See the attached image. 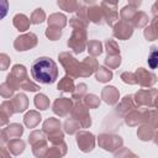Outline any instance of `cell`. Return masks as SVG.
I'll use <instances>...</instances> for the list:
<instances>
[{"label":"cell","mask_w":158,"mask_h":158,"mask_svg":"<svg viewBox=\"0 0 158 158\" xmlns=\"http://www.w3.org/2000/svg\"><path fill=\"white\" fill-rule=\"evenodd\" d=\"M31 75L40 84H52L58 78V67L49 57H41L31 65Z\"/></svg>","instance_id":"6da1fadb"},{"label":"cell","mask_w":158,"mask_h":158,"mask_svg":"<svg viewBox=\"0 0 158 158\" xmlns=\"http://www.w3.org/2000/svg\"><path fill=\"white\" fill-rule=\"evenodd\" d=\"M6 83H9L14 90L17 89H23L28 91L40 90V86L28 79L27 70L22 64H16L12 67L10 74L6 77Z\"/></svg>","instance_id":"7a4b0ae2"},{"label":"cell","mask_w":158,"mask_h":158,"mask_svg":"<svg viewBox=\"0 0 158 158\" xmlns=\"http://www.w3.org/2000/svg\"><path fill=\"white\" fill-rule=\"evenodd\" d=\"M88 36H86V30L84 28H73L72 36L68 40V47L73 49L75 54L81 53L86 44H88Z\"/></svg>","instance_id":"3957f363"},{"label":"cell","mask_w":158,"mask_h":158,"mask_svg":"<svg viewBox=\"0 0 158 158\" xmlns=\"http://www.w3.org/2000/svg\"><path fill=\"white\" fill-rule=\"evenodd\" d=\"M60 64L63 65L65 73L70 78H79L80 73V62L77 60L69 52H62L58 56Z\"/></svg>","instance_id":"277c9868"},{"label":"cell","mask_w":158,"mask_h":158,"mask_svg":"<svg viewBox=\"0 0 158 158\" xmlns=\"http://www.w3.org/2000/svg\"><path fill=\"white\" fill-rule=\"evenodd\" d=\"M98 142H99V146L102 149L109 151V152H116L123 144V139L120 136L112 135V133H101V135H99Z\"/></svg>","instance_id":"5b68a950"},{"label":"cell","mask_w":158,"mask_h":158,"mask_svg":"<svg viewBox=\"0 0 158 158\" xmlns=\"http://www.w3.org/2000/svg\"><path fill=\"white\" fill-rule=\"evenodd\" d=\"M72 116L73 118H75L81 128H88L91 125V118L89 115V110L88 107L83 104V101H77L75 104H73L72 107Z\"/></svg>","instance_id":"8992f818"},{"label":"cell","mask_w":158,"mask_h":158,"mask_svg":"<svg viewBox=\"0 0 158 158\" xmlns=\"http://www.w3.org/2000/svg\"><path fill=\"white\" fill-rule=\"evenodd\" d=\"M100 7L104 14V20L109 26H114L118 21V11H117V2L110 1H101Z\"/></svg>","instance_id":"52a82bcc"},{"label":"cell","mask_w":158,"mask_h":158,"mask_svg":"<svg viewBox=\"0 0 158 158\" xmlns=\"http://www.w3.org/2000/svg\"><path fill=\"white\" fill-rule=\"evenodd\" d=\"M37 42H38V38L35 33L32 32H28V33H23V35H20L15 42H14V47L16 51H27V49H31L33 47L37 46Z\"/></svg>","instance_id":"ba28073f"},{"label":"cell","mask_w":158,"mask_h":158,"mask_svg":"<svg viewBox=\"0 0 158 158\" xmlns=\"http://www.w3.org/2000/svg\"><path fill=\"white\" fill-rule=\"evenodd\" d=\"M156 94L157 90L156 89H151V90H139L135 94V104L137 106H149V107H154L156 105Z\"/></svg>","instance_id":"9c48e42d"},{"label":"cell","mask_w":158,"mask_h":158,"mask_svg":"<svg viewBox=\"0 0 158 158\" xmlns=\"http://www.w3.org/2000/svg\"><path fill=\"white\" fill-rule=\"evenodd\" d=\"M77 143L81 152L88 153L95 147V137L89 131H79L77 132Z\"/></svg>","instance_id":"30bf717a"},{"label":"cell","mask_w":158,"mask_h":158,"mask_svg":"<svg viewBox=\"0 0 158 158\" xmlns=\"http://www.w3.org/2000/svg\"><path fill=\"white\" fill-rule=\"evenodd\" d=\"M112 33L116 38L118 40H128L132 33H133V27L131 26V23L125 22L122 20H118L114 26H112Z\"/></svg>","instance_id":"8fae6325"},{"label":"cell","mask_w":158,"mask_h":158,"mask_svg":"<svg viewBox=\"0 0 158 158\" xmlns=\"http://www.w3.org/2000/svg\"><path fill=\"white\" fill-rule=\"evenodd\" d=\"M72 107H73V101L72 99H68V98H58L54 100L52 105L53 112L60 117L67 116L72 111Z\"/></svg>","instance_id":"7c38bea8"},{"label":"cell","mask_w":158,"mask_h":158,"mask_svg":"<svg viewBox=\"0 0 158 158\" xmlns=\"http://www.w3.org/2000/svg\"><path fill=\"white\" fill-rule=\"evenodd\" d=\"M86 20L91 21L96 25H101L104 22V14L99 4L95 1H89L86 7Z\"/></svg>","instance_id":"4fadbf2b"},{"label":"cell","mask_w":158,"mask_h":158,"mask_svg":"<svg viewBox=\"0 0 158 158\" xmlns=\"http://www.w3.org/2000/svg\"><path fill=\"white\" fill-rule=\"evenodd\" d=\"M135 78L136 83H138L141 86H151L157 81V77L144 68H138L135 73Z\"/></svg>","instance_id":"5bb4252c"},{"label":"cell","mask_w":158,"mask_h":158,"mask_svg":"<svg viewBox=\"0 0 158 158\" xmlns=\"http://www.w3.org/2000/svg\"><path fill=\"white\" fill-rule=\"evenodd\" d=\"M98 68H99L98 60L94 57H86V58H84L80 62V73H79V77L88 78L94 72H96Z\"/></svg>","instance_id":"9a60e30c"},{"label":"cell","mask_w":158,"mask_h":158,"mask_svg":"<svg viewBox=\"0 0 158 158\" xmlns=\"http://www.w3.org/2000/svg\"><path fill=\"white\" fill-rule=\"evenodd\" d=\"M135 107H136V104L133 101V96L132 95H126L120 101V104L116 106V110L115 111H116V114H118L121 116H126L130 111L135 110Z\"/></svg>","instance_id":"2e32d148"},{"label":"cell","mask_w":158,"mask_h":158,"mask_svg":"<svg viewBox=\"0 0 158 158\" xmlns=\"http://www.w3.org/2000/svg\"><path fill=\"white\" fill-rule=\"evenodd\" d=\"M101 99L109 105H115L120 99L118 90L115 86H105L101 90Z\"/></svg>","instance_id":"e0dca14e"},{"label":"cell","mask_w":158,"mask_h":158,"mask_svg":"<svg viewBox=\"0 0 158 158\" xmlns=\"http://www.w3.org/2000/svg\"><path fill=\"white\" fill-rule=\"evenodd\" d=\"M11 104H12L15 112H23L28 107V99L25 94L20 93L14 96V99L11 100Z\"/></svg>","instance_id":"ac0fdd59"},{"label":"cell","mask_w":158,"mask_h":158,"mask_svg":"<svg viewBox=\"0 0 158 158\" xmlns=\"http://www.w3.org/2000/svg\"><path fill=\"white\" fill-rule=\"evenodd\" d=\"M12 23L14 26L20 31V32H25L30 28V19L23 15V14H16L12 19Z\"/></svg>","instance_id":"d6986e66"},{"label":"cell","mask_w":158,"mask_h":158,"mask_svg":"<svg viewBox=\"0 0 158 158\" xmlns=\"http://www.w3.org/2000/svg\"><path fill=\"white\" fill-rule=\"evenodd\" d=\"M67 153V144L64 142L59 144H53L51 148H48L46 158H62Z\"/></svg>","instance_id":"ffe728a7"},{"label":"cell","mask_w":158,"mask_h":158,"mask_svg":"<svg viewBox=\"0 0 158 158\" xmlns=\"http://www.w3.org/2000/svg\"><path fill=\"white\" fill-rule=\"evenodd\" d=\"M47 22H48V26H51V27H57V28H60V30H62V28L65 27V25H67V17H65L63 14L56 12V14L49 15Z\"/></svg>","instance_id":"44dd1931"},{"label":"cell","mask_w":158,"mask_h":158,"mask_svg":"<svg viewBox=\"0 0 158 158\" xmlns=\"http://www.w3.org/2000/svg\"><path fill=\"white\" fill-rule=\"evenodd\" d=\"M5 135L7 136V138L10 139H15V138H20L23 133V127L20 123H10L6 128H4Z\"/></svg>","instance_id":"7402d4cb"},{"label":"cell","mask_w":158,"mask_h":158,"mask_svg":"<svg viewBox=\"0 0 158 158\" xmlns=\"http://www.w3.org/2000/svg\"><path fill=\"white\" fill-rule=\"evenodd\" d=\"M7 151L11 153V154H14V156H19V154H21L22 152H23V149H25V142L22 141V139H20V138H15V139H10L9 142H7Z\"/></svg>","instance_id":"603a6c76"},{"label":"cell","mask_w":158,"mask_h":158,"mask_svg":"<svg viewBox=\"0 0 158 158\" xmlns=\"http://www.w3.org/2000/svg\"><path fill=\"white\" fill-rule=\"evenodd\" d=\"M142 120H143V114L142 111L138 110H132L125 116V122L128 126H137L138 123H142Z\"/></svg>","instance_id":"cb8c5ba5"},{"label":"cell","mask_w":158,"mask_h":158,"mask_svg":"<svg viewBox=\"0 0 158 158\" xmlns=\"http://www.w3.org/2000/svg\"><path fill=\"white\" fill-rule=\"evenodd\" d=\"M60 131V121L54 117H49L43 122V132L49 135L53 132Z\"/></svg>","instance_id":"d4e9b609"},{"label":"cell","mask_w":158,"mask_h":158,"mask_svg":"<svg viewBox=\"0 0 158 158\" xmlns=\"http://www.w3.org/2000/svg\"><path fill=\"white\" fill-rule=\"evenodd\" d=\"M23 121H25V125H26L28 128H35V127L40 123V121H41V115H40L37 111L31 110V111H28V112L25 115Z\"/></svg>","instance_id":"484cf974"},{"label":"cell","mask_w":158,"mask_h":158,"mask_svg":"<svg viewBox=\"0 0 158 158\" xmlns=\"http://www.w3.org/2000/svg\"><path fill=\"white\" fill-rule=\"evenodd\" d=\"M148 23V15L143 11H137L136 15L133 16L132 21H131V26L132 27H138L142 28Z\"/></svg>","instance_id":"4316f807"},{"label":"cell","mask_w":158,"mask_h":158,"mask_svg":"<svg viewBox=\"0 0 158 158\" xmlns=\"http://www.w3.org/2000/svg\"><path fill=\"white\" fill-rule=\"evenodd\" d=\"M74 81H73V78L65 75L64 78H62L57 85V89L63 91V93H72L74 90Z\"/></svg>","instance_id":"83f0119b"},{"label":"cell","mask_w":158,"mask_h":158,"mask_svg":"<svg viewBox=\"0 0 158 158\" xmlns=\"http://www.w3.org/2000/svg\"><path fill=\"white\" fill-rule=\"evenodd\" d=\"M144 37L148 41H154L158 37V30H157V16L153 17L152 22L149 23V26L146 27L144 30Z\"/></svg>","instance_id":"f1b7e54d"},{"label":"cell","mask_w":158,"mask_h":158,"mask_svg":"<svg viewBox=\"0 0 158 158\" xmlns=\"http://www.w3.org/2000/svg\"><path fill=\"white\" fill-rule=\"evenodd\" d=\"M95 78L100 83H107L112 79V72L105 67H99L95 72Z\"/></svg>","instance_id":"f546056e"},{"label":"cell","mask_w":158,"mask_h":158,"mask_svg":"<svg viewBox=\"0 0 158 158\" xmlns=\"http://www.w3.org/2000/svg\"><path fill=\"white\" fill-rule=\"evenodd\" d=\"M88 52L90 54V57H98L102 53V43L100 41H96V40H93V41H89L88 44Z\"/></svg>","instance_id":"4dcf8cb0"},{"label":"cell","mask_w":158,"mask_h":158,"mask_svg":"<svg viewBox=\"0 0 158 158\" xmlns=\"http://www.w3.org/2000/svg\"><path fill=\"white\" fill-rule=\"evenodd\" d=\"M47 151H48V144L46 141H41L38 143L32 144V152L37 158H46Z\"/></svg>","instance_id":"1f68e13d"},{"label":"cell","mask_w":158,"mask_h":158,"mask_svg":"<svg viewBox=\"0 0 158 158\" xmlns=\"http://www.w3.org/2000/svg\"><path fill=\"white\" fill-rule=\"evenodd\" d=\"M136 12H137V9H135V7H132V6H130V5L127 4L126 6H123V7L121 9V11H120V17H121L122 21L131 23V21H132V19H133V16L136 15Z\"/></svg>","instance_id":"d6a6232c"},{"label":"cell","mask_w":158,"mask_h":158,"mask_svg":"<svg viewBox=\"0 0 158 158\" xmlns=\"http://www.w3.org/2000/svg\"><path fill=\"white\" fill-rule=\"evenodd\" d=\"M137 136H138V138L142 139V141L152 139V138L154 137V130L151 128V127L147 126V125H143V126H141V127L138 128V131H137Z\"/></svg>","instance_id":"836d02e7"},{"label":"cell","mask_w":158,"mask_h":158,"mask_svg":"<svg viewBox=\"0 0 158 158\" xmlns=\"http://www.w3.org/2000/svg\"><path fill=\"white\" fill-rule=\"evenodd\" d=\"M57 5L67 12H74V11H77L78 1H75V0H58Z\"/></svg>","instance_id":"e575fe53"},{"label":"cell","mask_w":158,"mask_h":158,"mask_svg":"<svg viewBox=\"0 0 158 158\" xmlns=\"http://www.w3.org/2000/svg\"><path fill=\"white\" fill-rule=\"evenodd\" d=\"M83 104L88 109H96L100 105V99H99V96H96L94 94H86L83 98Z\"/></svg>","instance_id":"d590c367"},{"label":"cell","mask_w":158,"mask_h":158,"mask_svg":"<svg viewBox=\"0 0 158 158\" xmlns=\"http://www.w3.org/2000/svg\"><path fill=\"white\" fill-rule=\"evenodd\" d=\"M63 127H64V131H65L67 133L73 135V133H77V132H78V130L80 128V125H79V122H78L75 118L72 117V118H67V120H65Z\"/></svg>","instance_id":"8d00e7d4"},{"label":"cell","mask_w":158,"mask_h":158,"mask_svg":"<svg viewBox=\"0 0 158 158\" xmlns=\"http://www.w3.org/2000/svg\"><path fill=\"white\" fill-rule=\"evenodd\" d=\"M86 84H84V83H80V84H78L75 88H74V90L72 91V99H74V100H77V101H80L85 95H86Z\"/></svg>","instance_id":"74e56055"},{"label":"cell","mask_w":158,"mask_h":158,"mask_svg":"<svg viewBox=\"0 0 158 158\" xmlns=\"http://www.w3.org/2000/svg\"><path fill=\"white\" fill-rule=\"evenodd\" d=\"M44 20H46V12L41 7L33 10V12L31 14V17H30V22L33 25H38V23L43 22Z\"/></svg>","instance_id":"f35d334b"},{"label":"cell","mask_w":158,"mask_h":158,"mask_svg":"<svg viewBox=\"0 0 158 158\" xmlns=\"http://www.w3.org/2000/svg\"><path fill=\"white\" fill-rule=\"evenodd\" d=\"M105 48H106L107 56H117V54H120L118 44L116 43V41L111 40V38H107L105 41Z\"/></svg>","instance_id":"ab89813d"},{"label":"cell","mask_w":158,"mask_h":158,"mask_svg":"<svg viewBox=\"0 0 158 158\" xmlns=\"http://www.w3.org/2000/svg\"><path fill=\"white\" fill-rule=\"evenodd\" d=\"M35 105L40 110H47L49 107V99L44 94H37L35 96Z\"/></svg>","instance_id":"60d3db41"},{"label":"cell","mask_w":158,"mask_h":158,"mask_svg":"<svg viewBox=\"0 0 158 158\" xmlns=\"http://www.w3.org/2000/svg\"><path fill=\"white\" fill-rule=\"evenodd\" d=\"M41 141H46V136H44V132L43 131H40V130H36V131H32L28 136V143L32 146L35 143H38Z\"/></svg>","instance_id":"b9f144b4"},{"label":"cell","mask_w":158,"mask_h":158,"mask_svg":"<svg viewBox=\"0 0 158 158\" xmlns=\"http://www.w3.org/2000/svg\"><path fill=\"white\" fill-rule=\"evenodd\" d=\"M121 64V57L117 56H106L105 58V65L109 67V69H115Z\"/></svg>","instance_id":"7bdbcfd3"},{"label":"cell","mask_w":158,"mask_h":158,"mask_svg":"<svg viewBox=\"0 0 158 158\" xmlns=\"http://www.w3.org/2000/svg\"><path fill=\"white\" fill-rule=\"evenodd\" d=\"M46 36L47 38H49L51 41H57L62 36V30L60 28H57V27H51L48 26L47 30H46Z\"/></svg>","instance_id":"ee69618b"},{"label":"cell","mask_w":158,"mask_h":158,"mask_svg":"<svg viewBox=\"0 0 158 158\" xmlns=\"http://www.w3.org/2000/svg\"><path fill=\"white\" fill-rule=\"evenodd\" d=\"M47 139L52 144H59V143L64 142V133L62 131H57V132L49 133V135H47Z\"/></svg>","instance_id":"f6af8a7d"},{"label":"cell","mask_w":158,"mask_h":158,"mask_svg":"<svg viewBox=\"0 0 158 158\" xmlns=\"http://www.w3.org/2000/svg\"><path fill=\"white\" fill-rule=\"evenodd\" d=\"M88 23H89L88 21L81 20V19H79V17H77V16H74V17H72V19L69 20V25H70L73 28H84V30H86Z\"/></svg>","instance_id":"bcb514c9"},{"label":"cell","mask_w":158,"mask_h":158,"mask_svg":"<svg viewBox=\"0 0 158 158\" xmlns=\"http://www.w3.org/2000/svg\"><path fill=\"white\" fill-rule=\"evenodd\" d=\"M14 89L10 86V84L9 83H2L1 85H0V95L2 96V98H5V99H9V98H11L12 96V94H14Z\"/></svg>","instance_id":"7dc6e473"},{"label":"cell","mask_w":158,"mask_h":158,"mask_svg":"<svg viewBox=\"0 0 158 158\" xmlns=\"http://www.w3.org/2000/svg\"><path fill=\"white\" fill-rule=\"evenodd\" d=\"M115 158H138L135 153H132L128 148L121 147L117 152H115Z\"/></svg>","instance_id":"c3c4849f"},{"label":"cell","mask_w":158,"mask_h":158,"mask_svg":"<svg viewBox=\"0 0 158 158\" xmlns=\"http://www.w3.org/2000/svg\"><path fill=\"white\" fill-rule=\"evenodd\" d=\"M0 112L5 114L7 117H9V116H11L12 114H15L14 107H12V104H11V101H10V100H5V101L0 105Z\"/></svg>","instance_id":"681fc988"},{"label":"cell","mask_w":158,"mask_h":158,"mask_svg":"<svg viewBox=\"0 0 158 158\" xmlns=\"http://www.w3.org/2000/svg\"><path fill=\"white\" fill-rule=\"evenodd\" d=\"M152 51H151V54H149V57H148V64L151 65V68L152 69H154L156 67H157V58H158V53H157V47H152L151 48Z\"/></svg>","instance_id":"f907efd6"},{"label":"cell","mask_w":158,"mask_h":158,"mask_svg":"<svg viewBox=\"0 0 158 158\" xmlns=\"http://www.w3.org/2000/svg\"><path fill=\"white\" fill-rule=\"evenodd\" d=\"M10 67V57L5 53H0V70H6Z\"/></svg>","instance_id":"816d5d0a"},{"label":"cell","mask_w":158,"mask_h":158,"mask_svg":"<svg viewBox=\"0 0 158 158\" xmlns=\"http://www.w3.org/2000/svg\"><path fill=\"white\" fill-rule=\"evenodd\" d=\"M121 79L127 83V84H136V78H135V74L133 73H130V72H125L121 74Z\"/></svg>","instance_id":"f5cc1de1"},{"label":"cell","mask_w":158,"mask_h":158,"mask_svg":"<svg viewBox=\"0 0 158 158\" xmlns=\"http://www.w3.org/2000/svg\"><path fill=\"white\" fill-rule=\"evenodd\" d=\"M9 10V1L6 0H0V20H2Z\"/></svg>","instance_id":"db71d44e"},{"label":"cell","mask_w":158,"mask_h":158,"mask_svg":"<svg viewBox=\"0 0 158 158\" xmlns=\"http://www.w3.org/2000/svg\"><path fill=\"white\" fill-rule=\"evenodd\" d=\"M0 158H10V152L4 146H0Z\"/></svg>","instance_id":"11a10c76"},{"label":"cell","mask_w":158,"mask_h":158,"mask_svg":"<svg viewBox=\"0 0 158 158\" xmlns=\"http://www.w3.org/2000/svg\"><path fill=\"white\" fill-rule=\"evenodd\" d=\"M7 136L5 135V132H4V130H0V146H4L6 142H7Z\"/></svg>","instance_id":"9f6ffc18"},{"label":"cell","mask_w":158,"mask_h":158,"mask_svg":"<svg viewBox=\"0 0 158 158\" xmlns=\"http://www.w3.org/2000/svg\"><path fill=\"white\" fill-rule=\"evenodd\" d=\"M9 123V117L5 115V114H2V112H0V126H4V125H7Z\"/></svg>","instance_id":"6f0895ef"},{"label":"cell","mask_w":158,"mask_h":158,"mask_svg":"<svg viewBox=\"0 0 158 158\" xmlns=\"http://www.w3.org/2000/svg\"><path fill=\"white\" fill-rule=\"evenodd\" d=\"M141 4H142V2H141L139 0H138V1H128V5H130V6H132V7H135V9H137Z\"/></svg>","instance_id":"680465c9"}]
</instances>
